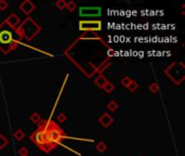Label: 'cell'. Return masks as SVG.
Masks as SVG:
<instances>
[{"label":"cell","instance_id":"1","mask_svg":"<svg viewBox=\"0 0 185 156\" xmlns=\"http://www.w3.org/2000/svg\"><path fill=\"white\" fill-rule=\"evenodd\" d=\"M44 135L48 143V148L50 152L62 143V141L65 139V133L61 128L57 126L51 119H46V126H44Z\"/></svg>","mask_w":185,"mask_h":156},{"label":"cell","instance_id":"2","mask_svg":"<svg viewBox=\"0 0 185 156\" xmlns=\"http://www.w3.org/2000/svg\"><path fill=\"white\" fill-rule=\"evenodd\" d=\"M14 34L15 31L10 28L5 22L0 24V50L5 54H9L21 44L18 40L14 39Z\"/></svg>","mask_w":185,"mask_h":156},{"label":"cell","instance_id":"3","mask_svg":"<svg viewBox=\"0 0 185 156\" xmlns=\"http://www.w3.org/2000/svg\"><path fill=\"white\" fill-rule=\"evenodd\" d=\"M14 31L18 38H26L28 41H31L41 31V26L37 24L31 18H26Z\"/></svg>","mask_w":185,"mask_h":156},{"label":"cell","instance_id":"4","mask_svg":"<svg viewBox=\"0 0 185 156\" xmlns=\"http://www.w3.org/2000/svg\"><path fill=\"white\" fill-rule=\"evenodd\" d=\"M44 126H46V119H42L38 124V128L31 135V140L42 152L50 153V150L48 148V143H47L46 140V135H44Z\"/></svg>","mask_w":185,"mask_h":156},{"label":"cell","instance_id":"5","mask_svg":"<svg viewBox=\"0 0 185 156\" xmlns=\"http://www.w3.org/2000/svg\"><path fill=\"white\" fill-rule=\"evenodd\" d=\"M179 66H180V62L179 63L173 62L164 70V75H167L175 85H180L185 79V74H184L185 67L179 68Z\"/></svg>","mask_w":185,"mask_h":156},{"label":"cell","instance_id":"6","mask_svg":"<svg viewBox=\"0 0 185 156\" xmlns=\"http://www.w3.org/2000/svg\"><path fill=\"white\" fill-rule=\"evenodd\" d=\"M102 29V22L99 21V20H90V21H87V20H81L79 21V31H99Z\"/></svg>","mask_w":185,"mask_h":156},{"label":"cell","instance_id":"7","mask_svg":"<svg viewBox=\"0 0 185 156\" xmlns=\"http://www.w3.org/2000/svg\"><path fill=\"white\" fill-rule=\"evenodd\" d=\"M102 14V9L100 7H80L79 15L82 18H98Z\"/></svg>","mask_w":185,"mask_h":156},{"label":"cell","instance_id":"8","mask_svg":"<svg viewBox=\"0 0 185 156\" xmlns=\"http://www.w3.org/2000/svg\"><path fill=\"white\" fill-rule=\"evenodd\" d=\"M3 22H5V23L7 24V25L10 27V28L15 29L16 27H18V24H20L21 20H20V18H18V14H15V13H11L10 15L5 18Z\"/></svg>","mask_w":185,"mask_h":156},{"label":"cell","instance_id":"9","mask_svg":"<svg viewBox=\"0 0 185 156\" xmlns=\"http://www.w3.org/2000/svg\"><path fill=\"white\" fill-rule=\"evenodd\" d=\"M20 9L22 10V12H23L24 14L29 15V14L36 9V5H34L31 0H25V1H23V2L20 5Z\"/></svg>","mask_w":185,"mask_h":156},{"label":"cell","instance_id":"10","mask_svg":"<svg viewBox=\"0 0 185 156\" xmlns=\"http://www.w3.org/2000/svg\"><path fill=\"white\" fill-rule=\"evenodd\" d=\"M113 122H114V118L109 114H107V113H104V114L99 118V122H100L103 127H105V128L109 127V126L113 124Z\"/></svg>","mask_w":185,"mask_h":156},{"label":"cell","instance_id":"11","mask_svg":"<svg viewBox=\"0 0 185 156\" xmlns=\"http://www.w3.org/2000/svg\"><path fill=\"white\" fill-rule=\"evenodd\" d=\"M107 83H108L107 78H106L105 76H103V75H99L98 77H96V78L94 79L95 86L99 87V88H101V89L104 88V86H105V85H106Z\"/></svg>","mask_w":185,"mask_h":156},{"label":"cell","instance_id":"12","mask_svg":"<svg viewBox=\"0 0 185 156\" xmlns=\"http://www.w3.org/2000/svg\"><path fill=\"white\" fill-rule=\"evenodd\" d=\"M111 64H112V62H111V57H108L107 59H106V60L104 61V62H103L102 64H101L100 66H99V67H98V73L101 75V73H103V72H104V70H107V67H108V66H109V65H111Z\"/></svg>","mask_w":185,"mask_h":156},{"label":"cell","instance_id":"13","mask_svg":"<svg viewBox=\"0 0 185 156\" xmlns=\"http://www.w3.org/2000/svg\"><path fill=\"white\" fill-rule=\"evenodd\" d=\"M29 120H31L33 124H36V125H38L39 122L42 120V118H41V116H40V114H39V113L34 112L33 114L29 116Z\"/></svg>","mask_w":185,"mask_h":156},{"label":"cell","instance_id":"14","mask_svg":"<svg viewBox=\"0 0 185 156\" xmlns=\"http://www.w3.org/2000/svg\"><path fill=\"white\" fill-rule=\"evenodd\" d=\"M106 107H107L108 111H111V112H116L117 109H118L119 105L118 103L115 101V100H112V101L108 102V104L106 105Z\"/></svg>","mask_w":185,"mask_h":156},{"label":"cell","instance_id":"15","mask_svg":"<svg viewBox=\"0 0 185 156\" xmlns=\"http://www.w3.org/2000/svg\"><path fill=\"white\" fill-rule=\"evenodd\" d=\"M79 39H99V40H101V38L98 35H95L94 33H90V31H88V33L83 34L82 36H80Z\"/></svg>","mask_w":185,"mask_h":156},{"label":"cell","instance_id":"16","mask_svg":"<svg viewBox=\"0 0 185 156\" xmlns=\"http://www.w3.org/2000/svg\"><path fill=\"white\" fill-rule=\"evenodd\" d=\"M24 138H25V132H24L22 129H18L15 132H14V139H15L16 141H22Z\"/></svg>","mask_w":185,"mask_h":156},{"label":"cell","instance_id":"17","mask_svg":"<svg viewBox=\"0 0 185 156\" xmlns=\"http://www.w3.org/2000/svg\"><path fill=\"white\" fill-rule=\"evenodd\" d=\"M9 144V139L3 135H0V150H3Z\"/></svg>","mask_w":185,"mask_h":156},{"label":"cell","instance_id":"18","mask_svg":"<svg viewBox=\"0 0 185 156\" xmlns=\"http://www.w3.org/2000/svg\"><path fill=\"white\" fill-rule=\"evenodd\" d=\"M95 150L99 152V153H104V152L107 150V145H106L104 142H99L96 145H95Z\"/></svg>","mask_w":185,"mask_h":156},{"label":"cell","instance_id":"19","mask_svg":"<svg viewBox=\"0 0 185 156\" xmlns=\"http://www.w3.org/2000/svg\"><path fill=\"white\" fill-rule=\"evenodd\" d=\"M103 89H104V91H105L106 93H111V92H113L114 91V89H115V86H114L111 81H108L105 86H104V88Z\"/></svg>","mask_w":185,"mask_h":156},{"label":"cell","instance_id":"20","mask_svg":"<svg viewBox=\"0 0 185 156\" xmlns=\"http://www.w3.org/2000/svg\"><path fill=\"white\" fill-rule=\"evenodd\" d=\"M148 90L152 92V93H157L158 91H159V86H158V83H153L149 85L148 87Z\"/></svg>","mask_w":185,"mask_h":156},{"label":"cell","instance_id":"21","mask_svg":"<svg viewBox=\"0 0 185 156\" xmlns=\"http://www.w3.org/2000/svg\"><path fill=\"white\" fill-rule=\"evenodd\" d=\"M127 88H128L129 90L131 91V92H134V91H136V90H138V88H139V85H138V83H136V81L131 80V83H129V85H128V87H127Z\"/></svg>","mask_w":185,"mask_h":156},{"label":"cell","instance_id":"22","mask_svg":"<svg viewBox=\"0 0 185 156\" xmlns=\"http://www.w3.org/2000/svg\"><path fill=\"white\" fill-rule=\"evenodd\" d=\"M76 8H77V5H76V2H74V1H68V2L66 3V9L70 12H74L75 10H76Z\"/></svg>","mask_w":185,"mask_h":156},{"label":"cell","instance_id":"23","mask_svg":"<svg viewBox=\"0 0 185 156\" xmlns=\"http://www.w3.org/2000/svg\"><path fill=\"white\" fill-rule=\"evenodd\" d=\"M66 1L65 0H57V2H55V5H57V8L59 10H64L66 9Z\"/></svg>","mask_w":185,"mask_h":156},{"label":"cell","instance_id":"24","mask_svg":"<svg viewBox=\"0 0 185 156\" xmlns=\"http://www.w3.org/2000/svg\"><path fill=\"white\" fill-rule=\"evenodd\" d=\"M131 80H132V79H131V78H130V77H129V76H125V77L121 78L120 83H121V85H122L123 87H126V88H127L129 83H131Z\"/></svg>","mask_w":185,"mask_h":156},{"label":"cell","instance_id":"25","mask_svg":"<svg viewBox=\"0 0 185 156\" xmlns=\"http://www.w3.org/2000/svg\"><path fill=\"white\" fill-rule=\"evenodd\" d=\"M28 148L26 146H22V148L18 150V155L20 156H28Z\"/></svg>","mask_w":185,"mask_h":156},{"label":"cell","instance_id":"26","mask_svg":"<svg viewBox=\"0 0 185 156\" xmlns=\"http://www.w3.org/2000/svg\"><path fill=\"white\" fill-rule=\"evenodd\" d=\"M57 119L59 122H61V124H63V122H65L67 120V116L64 114V113H60L59 115H57Z\"/></svg>","mask_w":185,"mask_h":156},{"label":"cell","instance_id":"27","mask_svg":"<svg viewBox=\"0 0 185 156\" xmlns=\"http://www.w3.org/2000/svg\"><path fill=\"white\" fill-rule=\"evenodd\" d=\"M9 8V2L5 0H0V11H5Z\"/></svg>","mask_w":185,"mask_h":156}]
</instances>
